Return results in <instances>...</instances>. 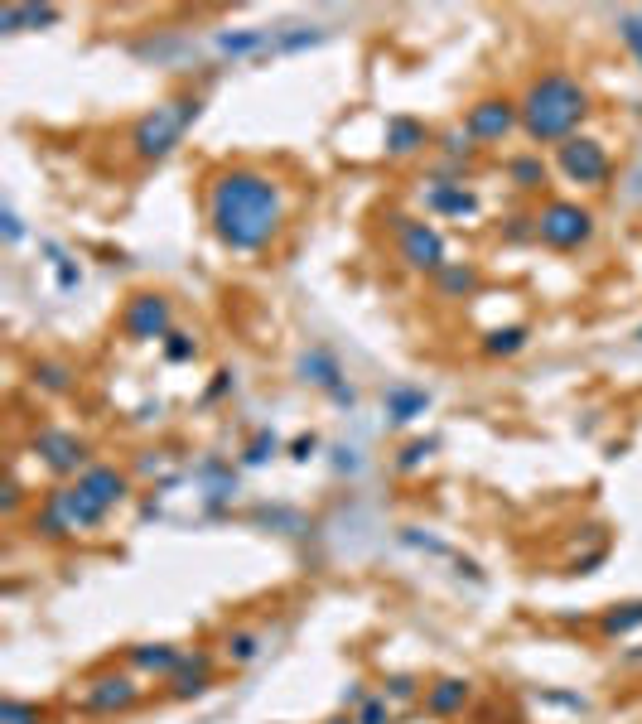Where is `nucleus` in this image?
<instances>
[{"mask_svg": "<svg viewBox=\"0 0 642 724\" xmlns=\"http://www.w3.org/2000/svg\"><path fill=\"white\" fill-rule=\"evenodd\" d=\"M396 251L411 271H445V242L430 223L416 218H396Z\"/></svg>", "mask_w": 642, "mask_h": 724, "instance_id": "obj_6", "label": "nucleus"}, {"mask_svg": "<svg viewBox=\"0 0 642 724\" xmlns=\"http://www.w3.org/2000/svg\"><path fill=\"white\" fill-rule=\"evenodd\" d=\"M102 517H107V507L92 498L83 483H68V488H54V493L44 498L34 527L44 531V536H73V531H92Z\"/></svg>", "mask_w": 642, "mask_h": 724, "instance_id": "obj_3", "label": "nucleus"}, {"mask_svg": "<svg viewBox=\"0 0 642 724\" xmlns=\"http://www.w3.org/2000/svg\"><path fill=\"white\" fill-rule=\"evenodd\" d=\"M136 700H140V686L131 676H102V681L87 686L83 705L97 710V715H112V710H126V705H136Z\"/></svg>", "mask_w": 642, "mask_h": 724, "instance_id": "obj_11", "label": "nucleus"}, {"mask_svg": "<svg viewBox=\"0 0 642 724\" xmlns=\"http://www.w3.org/2000/svg\"><path fill=\"white\" fill-rule=\"evenodd\" d=\"M358 724H391L387 700H367V705H363V715H358Z\"/></svg>", "mask_w": 642, "mask_h": 724, "instance_id": "obj_27", "label": "nucleus"}, {"mask_svg": "<svg viewBox=\"0 0 642 724\" xmlns=\"http://www.w3.org/2000/svg\"><path fill=\"white\" fill-rule=\"evenodd\" d=\"M387 696H396V700H411L416 696V681H406V676H396V681H391V691Z\"/></svg>", "mask_w": 642, "mask_h": 724, "instance_id": "obj_30", "label": "nucleus"}, {"mask_svg": "<svg viewBox=\"0 0 642 724\" xmlns=\"http://www.w3.org/2000/svg\"><path fill=\"white\" fill-rule=\"evenodd\" d=\"M329 724H358V720H329Z\"/></svg>", "mask_w": 642, "mask_h": 724, "instance_id": "obj_33", "label": "nucleus"}, {"mask_svg": "<svg viewBox=\"0 0 642 724\" xmlns=\"http://www.w3.org/2000/svg\"><path fill=\"white\" fill-rule=\"evenodd\" d=\"M522 112V131L536 145H565L575 136V126L589 116V92L570 73H541L536 83L527 87V97L517 102Z\"/></svg>", "mask_w": 642, "mask_h": 724, "instance_id": "obj_2", "label": "nucleus"}, {"mask_svg": "<svg viewBox=\"0 0 642 724\" xmlns=\"http://www.w3.org/2000/svg\"><path fill=\"white\" fill-rule=\"evenodd\" d=\"M126 334L131 338H165L169 334V300L165 295H136L126 305Z\"/></svg>", "mask_w": 642, "mask_h": 724, "instance_id": "obj_9", "label": "nucleus"}, {"mask_svg": "<svg viewBox=\"0 0 642 724\" xmlns=\"http://www.w3.org/2000/svg\"><path fill=\"white\" fill-rule=\"evenodd\" d=\"M512 179H517V189H541V184H546V165H541L536 155H527V160L512 165Z\"/></svg>", "mask_w": 642, "mask_h": 724, "instance_id": "obj_21", "label": "nucleus"}, {"mask_svg": "<svg viewBox=\"0 0 642 724\" xmlns=\"http://www.w3.org/2000/svg\"><path fill=\"white\" fill-rule=\"evenodd\" d=\"M435 208H445V213H474V198L459 194V189H445V194H435Z\"/></svg>", "mask_w": 642, "mask_h": 724, "instance_id": "obj_26", "label": "nucleus"}, {"mask_svg": "<svg viewBox=\"0 0 642 724\" xmlns=\"http://www.w3.org/2000/svg\"><path fill=\"white\" fill-rule=\"evenodd\" d=\"M391 406H396L391 420H416V411H425V396L420 391H391Z\"/></svg>", "mask_w": 642, "mask_h": 724, "instance_id": "obj_22", "label": "nucleus"}, {"mask_svg": "<svg viewBox=\"0 0 642 724\" xmlns=\"http://www.w3.org/2000/svg\"><path fill=\"white\" fill-rule=\"evenodd\" d=\"M34 449L44 454V464L58 469V474H78L83 459H87L83 440H73V435H63V430H44V435H34Z\"/></svg>", "mask_w": 642, "mask_h": 724, "instance_id": "obj_10", "label": "nucleus"}, {"mask_svg": "<svg viewBox=\"0 0 642 724\" xmlns=\"http://www.w3.org/2000/svg\"><path fill=\"white\" fill-rule=\"evenodd\" d=\"M34 382L44 391H68L73 387V372H68L63 362H39V367H34Z\"/></svg>", "mask_w": 642, "mask_h": 724, "instance_id": "obj_20", "label": "nucleus"}, {"mask_svg": "<svg viewBox=\"0 0 642 724\" xmlns=\"http://www.w3.org/2000/svg\"><path fill=\"white\" fill-rule=\"evenodd\" d=\"M5 724H39V705H25V700H5Z\"/></svg>", "mask_w": 642, "mask_h": 724, "instance_id": "obj_25", "label": "nucleus"}, {"mask_svg": "<svg viewBox=\"0 0 642 724\" xmlns=\"http://www.w3.org/2000/svg\"><path fill=\"white\" fill-rule=\"evenodd\" d=\"M474 290H478L474 266H445L440 271V295H474Z\"/></svg>", "mask_w": 642, "mask_h": 724, "instance_id": "obj_18", "label": "nucleus"}, {"mask_svg": "<svg viewBox=\"0 0 642 724\" xmlns=\"http://www.w3.org/2000/svg\"><path fill=\"white\" fill-rule=\"evenodd\" d=\"M300 372H305V382H314V387H334L338 391V367L329 353H309L305 362H300Z\"/></svg>", "mask_w": 642, "mask_h": 724, "instance_id": "obj_17", "label": "nucleus"}, {"mask_svg": "<svg viewBox=\"0 0 642 724\" xmlns=\"http://www.w3.org/2000/svg\"><path fill=\"white\" fill-rule=\"evenodd\" d=\"M131 662L145 667V671H174V667H184V652H174V647H155V652H145V647H136Z\"/></svg>", "mask_w": 642, "mask_h": 724, "instance_id": "obj_19", "label": "nucleus"}, {"mask_svg": "<svg viewBox=\"0 0 642 724\" xmlns=\"http://www.w3.org/2000/svg\"><path fill=\"white\" fill-rule=\"evenodd\" d=\"M78 483H83L87 493H92V498L102 502L107 512H112L116 502H121L126 493H131V478H126V474H116L112 464H92V469H83V478H78Z\"/></svg>", "mask_w": 642, "mask_h": 724, "instance_id": "obj_12", "label": "nucleus"}, {"mask_svg": "<svg viewBox=\"0 0 642 724\" xmlns=\"http://www.w3.org/2000/svg\"><path fill=\"white\" fill-rule=\"evenodd\" d=\"M522 329H493V334H488V353H517V348H522Z\"/></svg>", "mask_w": 642, "mask_h": 724, "instance_id": "obj_24", "label": "nucleus"}, {"mask_svg": "<svg viewBox=\"0 0 642 724\" xmlns=\"http://www.w3.org/2000/svg\"><path fill=\"white\" fill-rule=\"evenodd\" d=\"M445 150H449V155H469V150H474V136H469V131H449Z\"/></svg>", "mask_w": 642, "mask_h": 724, "instance_id": "obj_28", "label": "nucleus"}, {"mask_svg": "<svg viewBox=\"0 0 642 724\" xmlns=\"http://www.w3.org/2000/svg\"><path fill=\"white\" fill-rule=\"evenodd\" d=\"M430 140V131L420 126V121H406V116H396L387 126V150L391 155H411V150H420Z\"/></svg>", "mask_w": 642, "mask_h": 724, "instance_id": "obj_13", "label": "nucleus"}, {"mask_svg": "<svg viewBox=\"0 0 642 724\" xmlns=\"http://www.w3.org/2000/svg\"><path fill=\"white\" fill-rule=\"evenodd\" d=\"M560 169H565L575 184H604V179H609V150L589 136H570L560 145Z\"/></svg>", "mask_w": 642, "mask_h": 724, "instance_id": "obj_7", "label": "nucleus"}, {"mask_svg": "<svg viewBox=\"0 0 642 724\" xmlns=\"http://www.w3.org/2000/svg\"><path fill=\"white\" fill-rule=\"evenodd\" d=\"M638 338H642V334H638Z\"/></svg>", "mask_w": 642, "mask_h": 724, "instance_id": "obj_34", "label": "nucleus"}, {"mask_svg": "<svg viewBox=\"0 0 642 724\" xmlns=\"http://www.w3.org/2000/svg\"><path fill=\"white\" fill-rule=\"evenodd\" d=\"M464 700H469V681H440V686L425 691V705H430L435 715H454V710H464Z\"/></svg>", "mask_w": 642, "mask_h": 724, "instance_id": "obj_14", "label": "nucleus"}, {"mask_svg": "<svg viewBox=\"0 0 642 724\" xmlns=\"http://www.w3.org/2000/svg\"><path fill=\"white\" fill-rule=\"evenodd\" d=\"M536 237H541L546 247H556V251L585 247L589 237H594V213H589V208H580V203H565V198H556V203H546V208H541V218H536Z\"/></svg>", "mask_w": 642, "mask_h": 724, "instance_id": "obj_5", "label": "nucleus"}, {"mask_svg": "<svg viewBox=\"0 0 642 724\" xmlns=\"http://www.w3.org/2000/svg\"><path fill=\"white\" fill-rule=\"evenodd\" d=\"M623 39H628V49H638V58H642V20H623Z\"/></svg>", "mask_w": 642, "mask_h": 724, "instance_id": "obj_29", "label": "nucleus"}, {"mask_svg": "<svg viewBox=\"0 0 642 724\" xmlns=\"http://www.w3.org/2000/svg\"><path fill=\"white\" fill-rule=\"evenodd\" d=\"M512 126H522V112H517V102H507V97H483L469 107L464 116V131L474 140H503Z\"/></svg>", "mask_w": 642, "mask_h": 724, "instance_id": "obj_8", "label": "nucleus"}, {"mask_svg": "<svg viewBox=\"0 0 642 724\" xmlns=\"http://www.w3.org/2000/svg\"><path fill=\"white\" fill-rule=\"evenodd\" d=\"M208 671H213V662L198 652L194 662L184 657V676H174V696H198L203 686H208Z\"/></svg>", "mask_w": 642, "mask_h": 724, "instance_id": "obj_15", "label": "nucleus"}, {"mask_svg": "<svg viewBox=\"0 0 642 724\" xmlns=\"http://www.w3.org/2000/svg\"><path fill=\"white\" fill-rule=\"evenodd\" d=\"M227 657H232V662H252L256 657V633H227Z\"/></svg>", "mask_w": 642, "mask_h": 724, "instance_id": "obj_23", "label": "nucleus"}, {"mask_svg": "<svg viewBox=\"0 0 642 724\" xmlns=\"http://www.w3.org/2000/svg\"><path fill=\"white\" fill-rule=\"evenodd\" d=\"M179 338V334H174ZM169 358L179 362V358H194V343H184V338H179V343H169Z\"/></svg>", "mask_w": 642, "mask_h": 724, "instance_id": "obj_31", "label": "nucleus"}, {"mask_svg": "<svg viewBox=\"0 0 642 724\" xmlns=\"http://www.w3.org/2000/svg\"><path fill=\"white\" fill-rule=\"evenodd\" d=\"M420 454H430V445H411V449H406V459H401V464H406V469H416V464H420Z\"/></svg>", "mask_w": 642, "mask_h": 724, "instance_id": "obj_32", "label": "nucleus"}, {"mask_svg": "<svg viewBox=\"0 0 642 724\" xmlns=\"http://www.w3.org/2000/svg\"><path fill=\"white\" fill-rule=\"evenodd\" d=\"M604 638H623V633H633V628H642V599L638 604H623V609H614V613H604Z\"/></svg>", "mask_w": 642, "mask_h": 724, "instance_id": "obj_16", "label": "nucleus"}, {"mask_svg": "<svg viewBox=\"0 0 642 724\" xmlns=\"http://www.w3.org/2000/svg\"><path fill=\"white\" fill-rule=\"evenodd\" d=\"M198 116V97H179V102H165V107H155V112L145 116L136 126V136H131V145H136L140 160H160V155H169L174 145H179V136H184V126Z\"/></svg>", "mask_w": 642, "mask_h": 724, "instance_id": "obj_4", "label": "nucleus"}, {"mask_svg": "<svg viewBox=\"0 0 642 724\" xmlns=\"http://www.w3.org/2000/svg\"><path fill=\"white\" fill-rule=\"evenodd\" d=\"M208 203V223L218 232V242L232 251H261L266 242H276V232L285 227V184L276 174L256 165H232L218 169L203 189Z\"/></svg>", "mask_w": 642, "mask_h": 724, "instance_id": "obj_1", "label": "nucleus"}]
</instances>
